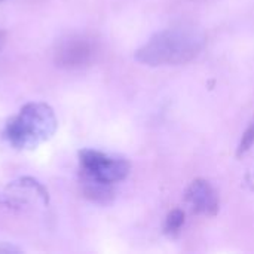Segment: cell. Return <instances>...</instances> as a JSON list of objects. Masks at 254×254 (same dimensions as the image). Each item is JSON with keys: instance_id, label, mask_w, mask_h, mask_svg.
<instances>
[{"instance_id": "cell-5", "label": "cell", "mask_w": 254, "mask_h": 254, "mask_svg": "<svg viewBox=\"0 0 254 254\" xmlns=\"http://www.w3.org/2000/svg\"><path fill=\"white\" fill-rule=\"evenodd\" d=\"M186 199L198 214L214 216L219 210L217 193L207 180H195L186 192Z\"/></svg>"}, {"instance_id": "cell-6", "label": "cell", "mask_w": 254, "mask_h": 254, "mask_svg": "<svg viewBox=\"0 0 254 254\" xmlns=\"http://www.w3.org/2000/svg\"><path fill=\"white\" fill-rule=\"evenodd\" d=\"M185 223V214L180 210H174L168 214L167 217V223H165V229L167 232H177Z\"/></svg>"}, {"instance_id": "cell-4", "label": "cell", "mask_w": 254, "mask_h": 254, "mask_svg": "<svg viewBox=\"0 0 254 254\" xmlns=\"http://www.w3.org/2000/svg\"><path fill=\"white\" fill-rule=\"evenodd\" d=\"M94 57V45L79 36L63 40L55 52V63L63 68H80L91 63Z\"/></svg>"}, {"instance_id": "cell-9", "label": "cell", "mask_w": 254, "mask_h": 254, "mask_svg": "<svg viewBox=\"0 0 254 254\" xmlns=\"http://www.w3.org/2000/svg\"><path fill=\"white\" fill-rule=\"evenodd\" d=\"M4 42H6V34H4L3 31H0V51H1V48H3V45H4Z\"/></svg>"}, {"instance_id": "cell-8", "label": "cell", "mask_w": 254, "mask_h": 254, "mask_svg": "<svg viewBox=\"0 0 254 254\" xmlns=\"http://www.w3.org/2000/svg\"><path fill=\"white\" fill-rule=\"evenodd\" d=\"M1 252L12 253V252H18V250H16V249H12V247H9V246H7V247H0V253H1Z\"/></svg>"}, {"instance_id": "cell-3", "label": "cell", "mask_w": 254, "mask_h": 254, "mask_svg": "<svg viewBox=\"0 0 254 254\" xmlns=\"http://www.w3.org/2000/svg\"><path fill=\"white\" fill-rule=\"evenodd\" d=\"M80 167L85 179L113 185L124 180L129 173V164L121 158H112L97 150L80 152Z\"/></svg>"}, {"instance_id": "cell-7", "label": "cell", "mask_w": 254, "mask_h": 254, "mask_svg": "<svg viewBox=\"0 0 254 254\" xmlns=\"http://www.w3.org/2000/svg\"><path fill=\"white\" fill-rule=\"evenodd\" d=\"M254 143V124H252V127L246 131V134L243 135V140L240 143V149H238V155L246 153Z\"/></svg>"}, {"instance_id": "cell-2", "label": "cell", "mask_w": 254, "mask_h": 254, "mask_svg": "<svg viewBox=\"0 0 254 254\" xmlns=\"http://www.w3.org/2000/svg\"><path fill=\"white\" fill-rule=\"evenodd\" d=\"M55 129L54 110L43 103H30L7 122L4 137L16 149H34L51 138Z\"/></svg>"}, {"instance_id": "cell-10", "label": "cell", "mask_w": 254, "mask_h": 254, "mask_svg": "<svg viewBox=\"0 0 254 254\" xmlns=\"http://www.w3.org/2000/svg\"><path fill=\"white\" fill-rule=\"evenodd\" d=\"M0 1H3V0H0Z\"/></svg>"}, {"instance_id": "cell-1", "label": "cell", "mask_w": 254, "mask_h": 254, "mask_svg": "<svg viewBox=\"0 0 254 254\" xmlns=\"http://www.w3.org/2000/svg\"><path fill=\"white\" fill-rule=\"evenodd\" d=\"M204 34L193 27H176L156 33L135 52L146 65H179L193 60L204 48Z\"/></svg>"}]
</instances>
